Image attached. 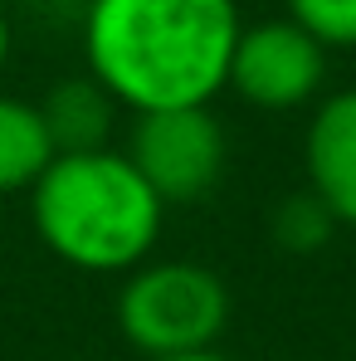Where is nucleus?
<instances>
[{
	"label": "nucleus",
	"instance_id": "f257e3e1",
	"mask_svg": "<svg viewBox=\"0 0 356 361\" xmlns=\"http://www.w3.org/2000/svg\"><path fill=\"white\" fill-rule=\"evenodd\" d=\"M239 30L235 0H88V78H98L132 118L210 108L230 78Z\"/></svg>",
	"mask_w": 356,
	"mask_h": 361
},
{
	"label": "nucleus",
	"instance_id": "f03ea898",
	"mask_svg": "<svg viewBox=\"0 0 356 361\" xmlns=\"http://www.w3.org/2000/svg\"><path fill=\"white\" fill-rule=\"evenodd\" d=\"M30 225L59 264L83 274H132L152 259L166 205L132 171L122 147L68 152L30 190Z\"/></svg>",
	"mask_w": 356,
	"mask_h": 361
},
{
	"label": "nucleus",
	"instance_id": "7ed1b4c3",
	"mask_svg": "<svg viewBox=\"0 0 356 361\" xmlns=\"http://www.w3.org/2000/svg\"><path fill=\"white\" fill-rule=\"evenodd\" d=\"M118 332L147 361L220 347L230 327V288L195 259H147L122 274Z\"/></svg>",
	"mask_w": 356,
	"mask_h": 361
},
{
	"label": "nucleus",
	"instance_id": "20e7f679",
	"mask_svg": "<svg viewBox=\"0 0 356 361\" xmlns=\"http://www.w3.org/2000/svg\"><path fill=\"white\" fill-rule=\"evenodd\" d=\"M122 157L132 171L152 185V195L171 205L205 200L230 161V137L210 108H166V113H137Z\"/></svg>",
	"mask_w": 356,
	"mask_h": 361
},
{
	"label": "nucleus",
	"instance_id": "39448f33",
	"mask_svg": "<svg viewBox=\"0 0 356 361\" xmlns=\"http://www.w3.org/2000/svg\"><path fill=\"white\" fill-rule=\"evenodd\" d=\"M327 83V49L288 15L244 25L230 54V78L239 98L259 113H293L312 103Z\"/></svg>",
	"mask_w": 356,
	"mask_h": 361
},
{
	"label": "nucleus",
	"instance_id": "423d86ee",
	"mask_svg": "<svg viewBox=\"0 0 356 361\" xmlns=\"http://www.w3.org/2000/svg\"><path fill=\"white\" fill-rule=\"evenodd\" d=\"M302 190L337 220V230H356V88H337L312 108L302 132Z\"/></svg>",
	"mask_w": 356,
	"mask_h": 361
},
{
	"label": "nucleus",
	"instance_id": "0eeeda50",
	"mask_svg": "<svg viewBox=\"0 0 356 361\" xmlns=\"http://www.w3.org/2000/svg\"><path fill=\"white\" fill-rule=\"evenodd\" d=\"M39 118L44 132L54 142V157L68 152H103L108 137H113V118H118V103L113 93L98 83V78H59L39 103Z\"/></svg>",
	"mask_w": 356,
	"mask_h": 361
},
{
	"label": "nucleus",
	"instance_id": "6e6552de",
	"mask_svg": "<svg viewBox=\"0 0 356 361\" xmlns=\"http://www.w3.org/2000/svg\"><path fill=\"white\" fill-rule=\"evenodd\" d=\"M54 161V142L30 98L0 93V195H30L44 166Z\"/></svg>",
	"mask_w": 356,
	"mask_h": 361
},
{
	"label": "nucleus",
	"instance_id": "1a4fd4ad",
	"mask_svg": "<svg viewBox=\"0 0 356 361\" xmlns=\"http://www.w3.org/2000/svg\"><path fill=\"white\" fill-rule=\"evenodd\" d=\"M332 230H337V220H332L307 190L288 195V200L274 210V240L283 244V249H293V254H312V249H322V244L332 240Z\"/></svg>",
	"mask_w": 356,
	"mask_h": 361
},
{
	"label": "nucleus",
	"instance_id": "9d476101",
	"mask_svg": "<svg viewBox=\"0 0 356 361\" xmlns=\"http://www.w3.org/2000/svg\"><path fill=\"white\" fill-rule=\"evenodd\" d=\"M322 49H356V0H283Z\"/></svg>",
	"mask_w": 356,
	"mask_h": 361
},
{
	"label": "nucleus",
	"instance_id": "9b49d317",
	"mask_svg": "<svg viewBox=\"0 0 356 361\" xmlns=\"http://www.w3.org/2000/svg\"><path fill=\"white\" fill-rule=\"evenodd\" d=\"M156 361H235V357H225L220 347H205V352H185V357H156Z\"/></svg>",
	"mask_w": 356,
	"mask_h": 361
},
{
	"label": "nucleus",
	"instance_id": "f8f14e48",
	"mask_svg": "<svg viewBox=\"0 0 356 361\" xmlns=\"http://www.w3.org/2000/svg\"><path fill=\"white\" fill-rule=\"evenodd\" d=\"M5 63H10V20L0 10V73H5Z\"/></svg>",
	"mask_w": 356,
	"mask_h": 361
}]
</instances>
